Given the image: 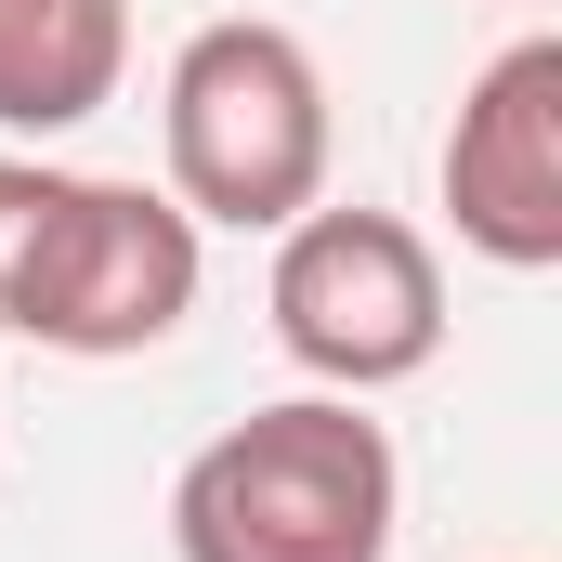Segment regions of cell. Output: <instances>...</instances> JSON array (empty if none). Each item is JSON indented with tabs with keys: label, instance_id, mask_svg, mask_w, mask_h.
<instances>
[{
	"label": "cell",
	"instance_id": "obj_1",
	"mask_svg": "<svg viewBox=\"0 0 562 562\" xmlns=\"http://www.w3.org/2000/svg\"><path fill=\"white\" fill-rule=\"evenodd\" d=\"M406 458L367 419V393H288L210 431L170 484L183 562H393Z\"/></svg>",
	"mask_w": 562,
	"mask_h": 562
},
{
	"label": "cell",
	"instance_id": "obj_2",
	"mask_svg": "<svg viewBox=\"0 0 562 562\" xmlns=\"http://www.w3.org/2000/svg\"><path fill=\"white\" fill-rule=\"evenodd\" d=\"M157 144H170V196L196 223H223V236L301 223L327 196V157H340L314 40L276 13H210L157 79Z\"/></svg>",
	"mask_w": 562,
	"mask_h": 562
},
{
	"label": "cell",
	"instance_id": "obj_3",
	"mask_svg": "<svg viewBox=\"0 0 562 562\" xmlns=\"http://www.w3.org/2000/svg\"><path fill=\"white\" fill-rule=\"evenodd\" d=\"M262 314H276V353L314 380V393H393L445 353V262L406 210H301L276 223V276H262Z\"/></svg>",
	"mask_w": 562,
	"mask_h": 562
},
{
	"label": "cell",
	"instance_id": "obj_4",
	"mask_svg": "<svg viewBox=\"0 0 562 562\" xmlns=\"http://www.w3.org/2000/svg\"><path fill=\"white\" fill-rule=\"evenodd\" d=\"M196 236H210V223H196L170 183H105V170H79L66 262H53V288H40L26 340H40V353H79V367L157 353V340L196 314V276H210Z\"/></svg>",
	"mask_w": 562,
	"mask_h": 562
},
{
	"label": "cell",
	"instance_id": "obj_5",
	"mask_svg": "<svg viewBox=\"0 0 562 562\" xmlns=\"http://www.w3.org/2000/svg\"><path fill=\"white\" fill-rule=\"evenodd\" d=\"M445 183V223L471 262L497 276H550L562 262V40H510L471 92H458V132L431 157Z\"/></svg>",
	"mask_w": 562,
	"mask_h": 562
},
{
	"label": "cell",
	"instance_id": "obj_6",
	"mask_svg": "<svg viewBox=\"0 0 562 562\" xmlns=\"http://www.w3.org/2000/svg\"><path fill=\"white\" fill-rule=\"evenodd\" d=\"M132 79V0H0V132L53 144Z\"/></svg>",
	"mask_w": 562,
	"mask_h": 562
},
{
	"label": "cell",
	"instance_id": "obj_7",
	"mask_svg": "<svg viewBox=\"0 0 562 562\" xmlns=\"http://www.w3.org/2000/svg\"><path fill=\"white\" fill-rule=\"evenodd\" d=\"M66 210H79V170H53V157H0V327H13V340H26L53 262H66Z\"/></svg>",
	"mask_w": 562,
	"mask_h": 562
}]
</instances>
